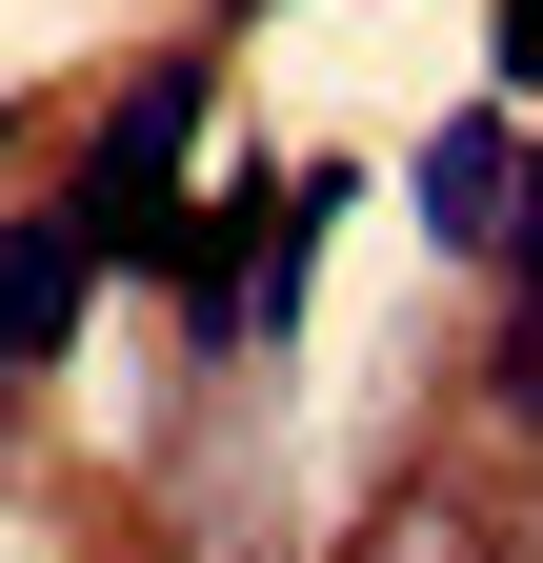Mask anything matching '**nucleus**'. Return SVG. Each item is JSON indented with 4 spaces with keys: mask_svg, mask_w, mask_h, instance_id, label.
<instances>
[{
    "mask_svg": "<svg viewBox=\"0 0 543 563\" xmlns=\"http://www.w3.org/2000/svg\"><path fill=\"white\" fill-rule=\"evenodd\" d=\"M81 222V262H121V282H162V242H181V162H142V141H101V181L60 201Z\"/></svg>",
    "mask_w": 543,
    "mask_h": 563,
    "instance_id": "nucleus-2",
    "label": "nucleus"
},
{
    "mask_svg": "<svg viewBox=\"0 0 543 563\" xmlns=\"http://www.w3.org/2000/svg\"><path fill=\"white\" fill-rule=\"evenodd\" d=\"M503 402L543 422V282H523V342H503Z\"/></svg>",
    "mask_w": 543,
    "mask_h": 563,
    "instance_id": "nucleus-5",
    "label": "nucleus"
},
{
    "mask_svg": "<svg viewBox=\"0 0 543 563\" xmlns=\"http://www.w3.org/2000/svg\"><path fill=\"white\" fill-rule=\"evenodd\" d=\"M201 101H222V60H162V81L121 101V141H142V162H181V141H201Z\"/></svg>",
    "mask_w": 543,
    "mask_h": 563,
    "instance_id": "nucleus-4",
    "label": "nucleus"
},
{
    "mask_svg": "<svg viewBox=\"0 0 543 563\" xmlns=\"http://www.w3.org/2000/svg\"><path fill=\"white\" fill-rule=\"evenodd\" d=\"M503 81H523V101H543V0H503Z\"/></svg>",
    "mask_w": 543,
    "mask_h": 563,
    "instance_id": "nucleus-6",
    "label": "nucleus"
},
{
    "mask_svg": "<svg viewBox=\"0 0 543 563\" xmlns=\"http://www.w3.org/2000/svg\"><path fill=\"white\" fill-rule=\"evenodd\" d=\"M503 222H523V121L484 101V121L423 141V242H443V262H503Z\"/></svg>",
    "mask_w": 543,
    "mask_h": 563,
    "instance_id": "nucleus-1",
    "label": "nucleus"
},
{
    "mask_svg": "<svg viewBox=\"0 0 543 563\" xmlns=\"http://www.w3.org/2000/svg\"><path fill=\"white\" fill-rule=\"evenodd\" d=\"M60 322H81V222H0V363H41Z\"/></svg>",
    "mask_w": 543,
    "mask_h": 563,
    "instance_id": "nucleus-3",
    "label": "nucleus"
}]
</instances>
